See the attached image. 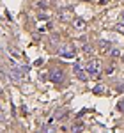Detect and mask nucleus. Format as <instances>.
<instances>
[{
  "label": "nucleus",
  "mask_w": 124,
  "mask_h": 133,
  "mask_svg": "<svg viewBox=\"0 0 124 133\" xmlns=\"http://www.w3.org/2000/svg\"><path fill=\"white\" fill-rule=\"evenodd\" d=\"M50 80L55 83H59L64 80V71L62 69H53V71H50Z\"/></svg>",
  "instance_id": "obj_3"
},
{
  "label": "nucleus",
  "mask_w": 124,
  "mask_h": 133,
  "mask_svg": "<svg viewBox=\"0 0 124 133\" xmlns=\"http://www.w3.org/2000/svg\"><path fill=\"white\" fill-rule=\"evenodd\" d=\"M110 43H106V41H101L99 43V53H108L110 51Z\"/></svg>",
  "instance_id": "obj_5"
},
{
  "label": "nucleus",
  "mask_w": 124,
  "mask_h": 133,
  "mask_svg": "<svg viewBox=\"0 0 124 133\" xmlns=\"http://www.w3.org/2000/svg\"><path fill=\"white\" fill-rule=\"evenodd\" d=\"M60 55H62V57H66V59H73V57H74V51H73V48L66 46V48H62V50H60Z\"/></svg>",
  "instance_id": "obj_4"
},
{
  "label": "nucleus",
  "mask_w": 124,
  "mask_h": 133,
  "mask_svg": "<svg viewBox=\"0 0 124 133\" xmlns=\"http://www.w3.org/2000/svg\"><path fill=\"white\" fill-rule=\"evenodd\" d=\"M11 55H12V57H16V59H20V53H18L16 50H11Z\"/></svg>",
  "instance_id": "obj_8"
},
{
  "label": "nucleus",
  "mask_w": 124,
  "mask_h": 133,
  "mask_svg": "<svg viewBox=\"0 0 124 133\" xmlns=\"http://www.w3.org/2000/svg\"><path fill=\"white\" fill-rule=\"evenodd\" d=\"M122 20H124V11H122Z\"/></svg>",
  "instance_id": "obj_12"
},
{
  "label": "nucleus",
  "mask_w": 124,
  "mask_h": 133,
  "mask_svg": "<svg viewBox=\"0 0 124 133\" xmlns=\"http://www.w3.org/2000/svg\"><path fill=\"white\" fill-rule=\"evenodd\" d=\"M94 92H96V94H99V92H103V87H96V89H94Z\"/></svg>",
  "instance_id": "obj_10"
},
{
  "label": "nucleus",
  "mask_w": 124,
  "mask_h": 133,
  "mask_svg": "<svg viewBox=\"0 0 124 133\" xmlns=\"http://www.w3.org/2000/svg\"><path fill=\"white\" fill-rule=\"evenodd\" d=\"M112 55H114V57H119V55H121V51H119V50H112Z\"/></svg>",
  "instance_id": "obj_9"
},
{
  "label": "nucleus",
  "mask_w": 124,
  "mask_h": 133,
  "mask_svg": "<svg viewBox=\"0 0 124 133\" xmlns=\"http://www.w3.org/2000/svg\"><path fill=\"white\" fill-rule=\"evenodd\" d=\"M80 128H82V124H74V126H73V131H76V130H80Z\"/></svg>",
  "instance_id": "obj_11"
},
{
  "label": "nucleus",
  "mask_w": 124,
  "mask_h": 133,
  "mask_svg": "<svg viewBox=\"0 0 124 133\" xmlns=\"http://www.w3.org/2000/svg\"><path fill=\"white\" fill-rule=\"evenodd\" d=\"M73 73H74V75L78 76V80H82V82H87V78H89V75L83 69L82 64H74V66H73Z\"/></svg>",
  "instance_id": "obj_2"
},
{
  "label": "nucleus",
  "mask_w": 124,
  "mask_h": 133,
  "mask_svg": "<svg viewBox=\"0 0 124 133\" xmlns=\"http://www.w3.org/2000/svg\"><path fill=\"white\" fill-rule=\"evenodd\" d=\"M85 71H87V75H91V76H98L101 73V62L98 61V59H91L89 64H87V68H85Z\"/></svg>",
  "instance_id": "obj_1"
},
{
  "label": "nucleus",
  "mask_w": 124,
  "mask_h": 133,
  "mask_svg": "<svg viewBox=\"0 0 124 133\" xmlns=\"http://www.w3.org/2000/svg\"><path fill=\"white\" fill-rule=\"evenodd\" d=\"M83 51H85V53H92V46H91V44H85V46H83Z\"/></svg>",
  "instance_id": "obj_7"
},
{
  "label": "nucleus",
  "mask_w": 124,
  "mask_h": 133,
  "mask_svg": "<svg viewBox=\"0 0 124 133\" xmlns=\"http://www.w3.org/2000/svg\"><path fill=\"white\" fill-rule=\"evenodd\" d=\"M73 25H74V27H78V29H85V23H83V20H80V18H78V20H74Z\"/></svg>",
  "instance_id": "obj_6"
}]
</instances>
